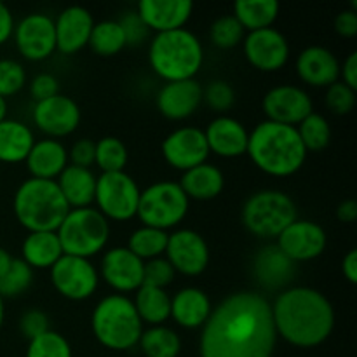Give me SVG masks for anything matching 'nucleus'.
<instances>
[{
	"label": "nucleus",
	"instance_id": "nucleus-1",
	"mask_svg": "<svg viewBox=\"0 0 357 357\" xmlns=\"http://www.w3.org/2000/svg\"><path fill=\"white\" fill-rule=\"evenodd\" d=\"M278 333L264 295L239 291L211 310L201 333V357H272Z\"/></svg>",
	"mask_w": 357,
	"mask_h": 357
},
{
	"label": "nucleus",
	"instance_id": "nucleus-2",
	"mask_svg": "<svg viewBox=\"0 0 357 357\" xmlns=\"http://www.w3.org/2000/svg\"><path fill=\"white\" fill-rule=\"evenodd\" d=\"M272 319L278 337L302 349H312L330 338L335 310L321 291L307 286L288 288L275 298Z\"/></svg>",
	"mask_w": 357,
	"mask_h": 357
},
{
	"label": "nucleus",
	"instance_id": "nucleus-3",
	"mask_svg": "<svg viewBox=\"0 0 357 357\" xmlns=\"http://www.w3.org/2000/svg\"><path fill=\"white\" fill-rule=\"evenodd\" d=\"M246 153L260 171L286 178L302 169L309 152L295 126L264 121L250 132Z\"/></svg>",
	"mask_w": 357,
	"mask_h": 357
},
{
	"label": "nucleus",
	"instance_id": "nucleus-4",
	"mask_svg": "<svg viewBox=\"0 0 357 357\" xmlns=\"http://www.w3.org/2000/svg\"><path fill=\"white\" fill-rule=\"evenodd\" d=\"M13 209L20 225L28 232H56L70 206L56 180L28 178L14 194Z\"/></svg>",
	"mask_w": 357,
	"mask_h": 357
},
{
	"label": "nucleus",
	"instance_id": "nucleus-5",
	"mask_svg": "<svg viewBox=\"0 0 357 357\" xmlns=\"http://www.w3.org/2000/svg\"><path fill=\"white\" fill-rule=\"evenodd\" d=\"M149 61L166 82L194 79L204 61V49L197 35L187 28L157 33L150 42Z\"/></svg>",
	"mask_w": 357,
	"mask_h": 357
},
{
	"label": "nucleus",
	"instance_id": "nucleus-6",
	"mask_svg": "<svg viewBox=\"0 0 357 357\" xmlns=\"http://www.w3.org/2000/svg\"><path fill=\"white\" fill-rule=\"evenodd\" d=\"M91 326L96 340L110 351L132 349L143 333V323L135 303L124 295L105 296L94 307Z\"/></svg>",
	"mask_w": 357,
	"mask_h": 357
},
{
	"label": "nucleus",
	"instance_id": "nucleus-7",
	"mask_svg": "<svg viewBox=\"0 0 357 357\" xmlns=\"http://www.w3.org/2000/svg\"><path fill=\"white\" fill-rule=\"evenodd\" d=\"M63 255L89 260L103 251L110 237L108 220L94 208L70 209L56 230Z\"/></svg>",
	"mask_w": 357,
	"mask_h": 357
},
{
	"label": "nucleus",
	"instance_id": "nucleus-8",
	"mask_svg": "<svg viewBox=\"0 0 357 357\" xmlns=\"http://www.w3.org/2000/svg\"><path fill=\"white\" fill-rule=\"evenodd\" d=\"M244 227L261 239H278L286 227L298 220L296 204L281 190H260L250 195L241 213Z\"/></svg>",
	"mask_w": 357,
	"mask_h": 357
},
{
	"label": "nucleus",
	"instance_id": "nucleus-9",
	"mask_svg": "<svg viewBox=\"0 0 357 357\" xmlns=\"http://www.w3.org/2000/svg\"><path fill=\"white\" fill-rule=\"evenodd\" d=\"M190 199L176 181H155L142 190L138 202V216L145 227L167 230L176 227L187 216Z\"/></svg>",
	"mask_w": 357,
	"mask_h": 357
},
{
	"label": "nucleus",
	"instance_id": "nucleus-10",
	"mask_svg": "<svg viewBox=\"0 0 357 357\" xmlns=\"http://www.w3.org/2000/svg\"><path fill=\"white\" fill-rule=\"evenodd\" d=\"M139 194L142 190L138 183L126 171L101 173V176L96 178L94 202L98 211L107 220L128 222L135 218L138 213Z\"/></svg>",
	"mask_w": 357,
	"mask_h": 357
},
{
	"label": "nucleus",
	"instance_id": "nucleus-11",
	"mask_svg": "<svg viewBox=\"0 0 357 357\" xmlns=\"http://www.w3.org/2000/svg\"><path fill=\"white\" fill-rule=\"evenodd\" d=\"M49 271L56 291L73 302H82L93 296L100 282L98 271L86 258L63 255Z\"/></svg>",
	"mask_w": 357,
	"mask_h": 357
},
{
	"label": "nucleus",
	"instance_id": "nucleus-12",
	"mask_svg": "<svg viewBox=\"0 0 357 357\" xmlns=\"http://www.w3.org/2000/svg\"><path fill=\"white\" fill-rule=\"evenodd\" d=\"M14 42L24 59L44 61L56 51L54 20L44 13H31L14 24Z\"/></svg>",
	"mask_w": 357,
	"mask_h": 357
},
{
	"label": "nucleus",
	"instance_id": "nucleus-13",
	"mask_svg": "<svg viewBox=\"0 0 357 357\" xmlns=\"http://www.w3.org/2000/svg\"><path fill=\"white\" fill-rule=\"evenodd\" d=\"M166 260L174 272L183 275H201L208 268L209 248L204 237L190 229H180L167 236Z\"/></svg>",
	"mask_w": 357,
	"mask_h": 357
},
{
	"label": "nucleus",
	"instance_id": "nucleus-14",
	"mask_svg": "<svg viewBox=\"0 0 357 357\" xmlns=\"http://www.w3.org/2000/svg\"><path fill=\"white\" fill-rule=\"evenodd\" d=\"M204 131L192 126L174 129L162 142V155L171 167L188 171L204 164L209 157Z\"/></svg>",
	"mask_w": 357,
	"mask_h": 357
},
{
	"label": "nucleus",
	"instance_id": "nucleus-15",
	"mask_svg": "<svg viewBox=\"0 0 357 357\" xmlns=\"http://www.w3.org/2000/svg\"><path fill=\"white\" fill-rule=\"evenodd\" d=\"M326 244L328 237L323 227L310 220H295L282 230L275 246L295 264L321 257L326 250Z\"/></svg>",
	"mask_w": 357,
	"mask_h": 357
},
{
	"label": "nucleus",
	"instance_id": "nucleus-16",
	"mask_svg": "<svg viewBox=\"0 0 357 357\" xmlns=\"http://www.w3.org/2000/svg\"><path fill=\"white\" fill-rule=\"evenodd\" d=\"M243 42L246 59L261 72H278L288 63V38L275 28L250 31Z\"/></svg>",
	"mask_w": 357,
	"mask_h": 357
},
{
	"label": "nucleus",
	"instance_id": "nucleus-17",
	"mask_svg": "<svg viewBox=\"0 0 357 357\" xmlns=\"http://www.w3.org/2000/svg\"><path fill=\"white\" fill-rule=\"evenodd\" d=\"M264 107L267 121L286 126H298L314 112L312 100L298 86H275L264 96Z\"/></svg>",
	"mask_w": 357,
	"mask_h": 357
},
{
	"label": "nucleus",
	"instance_id": "nucleus-18",
	"mask_svg": "<svg viewBox=\"0 0 357 357\" xmlns=\"http://www.w3.org/2000/svg\"><path fill=\"white\" fill-rule=\"evenodd\" d=\"M33 122L42 132L51 138L68 136L79 128L80 108L72 98L56 94L44 101H37L33 107Z\"/></svg>",
	"mask_w": 357,
	"mask_h": 357
},
{
	"label": "nucleus",
	"instance_id": "nucleus-19",
	"mask_svg": "<svg viewBox=\"0 0 357 357\" xmlns=\"http://www.w3.org/2000/svg\"><path fill=\"white\" fill-rule=\"evenodd\" d=\"M145 261L139 260L128 248L107 251L101 261V275L110 288L119 293L136 291L143 284Z\"/></svg>",
	"mask_w": 357,
	"mask_h": 357
},
{
	"label": "nucleus",
	"instance_id": "nucleus-20",
	"mask_svg": "<svg viewBox=\"0 0 357 357\" xmlns=\"http://www.w3.org/2000/svg\"><path fill=\"white\" fill-rule=\"evenodd\" d=\"M93 14L82 6H70L54 20L56 49L63 54H75L89 44L93 31Z\"/></svg>",
	"mask_w": 357,
	"mask_h": 357
},
{
	"label": "nucleus",
	"instance_id": "nucleus-21",
	"mask_svg": "<svg viewBox=\"0 0 357 357\" xmlns=\"http://www.w3.org/2000/svg\"><path fill=\"white\" fill-rule=\"evenodd\" d=\"M157 108L171 121H183L202 103V86L195 79L166 82L157 94Z\"/></svg>",
	"mask_w": 357,
	"mask_h": 357
},
{
	"label": "nucleus",
	"instance_id": "nucleus-22",
	"mask_svg": "<svg viewBox=\"0 0 357 357\" xmlns=\"http://www.w3.org/2000/svg\"><path fill=\"white\" fill-rule=\"evenodd\" d=\"M194 3L190 0H142L136 13L149 26V30L162 31L183 28L190 20Z\"/></svg>",
	"mask_w": 357,
	"mask_h": 357
},
{
	"label": "nucleus",
	"instance_id": "nucleus-23",
	"mask_svg": "<svg viewBox=\"0 0 357 357\" xmlns=\"http://www.w3.org/2000/svg\"><path fill=\"white\" fill-rule=\"evenodd\" d=\"M296 73L309 86L330 87L331 84L338 82L340 63L330 49L310 45L296 58Z\"/></svg>",
	"mask_w": 357,
	"mask_h": 357
},
{
	"label": "nucleus",
	"instance_id": "nucleus-24",
	"mask_svg": "<svg viewBox=\"0 0 357 357\" xmlns=\"http://www.w3.org/2000/svg\"><path fill=\"white\" fill-rule=\"evenodd\" d=\"M204 136L209 152L218 153L220 157H225V159H234V157H241L246 153L250 132L237 119L222 115L209 122Z\"/></svg>",
	"mask_w": 357,
	"mask_h": 357
},
{
	"label": "nucleus",
	"instance_id": "nucleus-25",
	"mask_svg": "<svg viewBox=\"0 0 357 357\" xmlns=\"http://www.w3.org/2000/svg\"><path fill=\"white\" fill-rule=\"evenodd\" d=\"M255 278L265 289L284 288L295 275V264L275 244L258 251L253 264Z\"/></svg>",
	"mask_w": 357,
	"mask_h": 357
},
{
	"label": "nucleus",
	"instance_id": "nucleus-26",
	"mask_svg": "<svg viewBox=\"0 0 357 357\" xmlns=\"http://www.w3.org/2000/svg\"><path fill=\"white\" fill-rule=\"evenodd\" d=\"M24 162L31 178L54 180L68 166V150L58 139H40L33 143Z\"/></svg>",
	"mask_w": 357,
	"mask_h": 357
},
{
	"label": "nucleus",
	"instance_id": "nucleus-27",
	"mask_svg": "<svg viewBox=\"0 0 357 357\" xmlns=\"http://www.w3.org/2000/svg\"><path fill=\"white\" fill-rule=\"evenodd\" d=\"M211 310V300L199 288H183L171 298V317L188 330L204 326Z\"/></svg>",
	"mask_w": 357,
	"mask_h": 357
},
{
	"label": "nucleus",
	"instance_id": "nucleus-28",
	"mask_svg": "<svg viewBox=\"0 0 357 357\" xmlns=\"http://www.w3.org/2000/svg\"><path fill=\"white\" fill-rule=\"evenodd\" d=\"M56 183H58L65 201L68 202L70 209L89 208L94 202L96 176L91 169L68 164L58 176Z\"/></svg>",
	"mask_w": 357,
	"mask_h": 357
},
{
	"label": "nucleus",
	"instance_id": "nucleus-29",
	"mask_svg": "<svg viewBox=\"0 0 357 357\" xmlns=\"http://www.w3.org/2000/svg\"><path fill=\"white\" fill-rule=\"evenodd\" d=\"M180 187L188 199L211 201L222 194L223 187H225V176L218 167L204 162L201 166L185 171Z\"/></svg>",
	"mask_w": 357,
	"mask_h": 357
},
{
	"label": "nucleus",
	"instance_id": "nucleus-30",
	"mask_svg": "<svg viewBox=\"0 0 357 357\" xmlns=\"http://www.w3.org/2000/svg\"><path fill=\"white\" fill-rule=\"evenodd\" d=\"M33 143V132L26 124L14 119H3L0 122V162H23Z\"/></svg>",
	"mask_w": 357,
	"mask_h": 357
},
{
	"label": "nucleus",
	"instance_id": "nucleus-31",
	"mask_svg": "<svg viewBox=\"0 0 357 357\" xmlns=\"http://www.w3.org/2000/svg\"><path fill=\"white\" fill-rule=\"evenodd\" d=\"M21 260L31 268H51L63 257L61 244L56 232H30L21 246Z\"/></svg>",
	"mask_w": 357,
	"mask_h": 357
},
{
	"label": "nucleus",
	"instance_id": "nucleus-32",
	"mask_svg": "<svg viewBox=\"0 0 357 357\" xmlns=\"http://www.w3.org/2000/svg\"><path fill=\"white\" fill-rule=\"evenodd\" d=\"M132 303L142 323H149L150 326H160L171 317V298L162 288L142 284L136 289Z\"/></svg>",
	"mask_w": 357,
	"mask_h": 357
},
{
	"label": "nucleus",
	"instance_id": "nucleus-33",
	"mask_svg": "<svg viewBox=\"0 0 357 357\" xmlns=\"http://www.w3.org/2000/svg\"><path fill=\"white\" fill-rule=\"evenodd\" d=\"M278 0H237L234 3V16L244 30L257 31L271 28L279 16Z\"/></svg>",
	"mask_w": 357,
	"mask_h": 357
},
{
	"label": "nucleus",
	"instance_id": "nucleus-34",
	"mask_svg": "<svg viewBox=\"0 0 357 357\" xmlns=\"http://www.w3.org/2000/svg\"><path fill=\"white\" fill-rule=\"evenodd\" d=\"M138 344L146 357H178L181 351L180 337L164 324L143 330Z\"/></svg>",
	"mask_w": 357,
	"mask_h": 357
},
{
	"label": "nucleus",
	"instance_id": "nucleus-35",
	"mask_svg": "<svg viewBox=\"0 0 357 357\" xmlns=\"http://www.w3.org/2000/svg\"><path fill=\"white\" fill-rule=\"evenodd\" d=\"M167 236L169 234L166 230L143 225L129 236L128 246L126 248L131 253H135L139 260H153V258H160L166 253Z\"/></svg>",
	"mask_w": 357,
	"mask_h": 357
},
{
	"label": "nucleus",
	"instance_id": "nucleus-36",
	"mask_svg": "<svg viewBox=\"0 0 357 357\" xmlns=\"http://www.w3.org/2000/svg\"><path fill=\"white\" fill-rule=\"evenodd\" d=\"M89 45L98 56H114L128 45L121 23L114 20L94 23L89 37Z\"/></svg>",
	"mask_w": 357,
	"mask_h": 357
},
{
	"label": "nucleus",
	"instance_id": "nucleus-37",
	"mask_svg": "<svg viewBox=\"0 0 357 357\" xmlns=\"http://www.w3.org/2000/svg\"><path fill=\"white\" fill-rule=\"evenodd\" d=\"M128 159V149L115 136H105L100 142H96L94 164L100 167L101 173H119V171H124Z\"/></svg>",
	"mask_w": 357,
	"mask_h": 357
},
{
	"label": "nucleus",
	"instance_id": "nucleus-38",
	"mask_svg": "<svg viewBox=\"0 0 357 357\" xmlns=\"http://www.w3.org/2000/svg\"><path fill=\"white\" fill-rule=\"evenodd\" d=\"M296 129H298V135L302 138V143L305 145L307 152H310V150L319 152V150L326 149L330 145L331 128L324 115L312 112L309 117H305L296 126Z\"/></svg>",
	"mask_w": 357,
	"mask_h": 357
},
{
	"label": "nucleus",
	"instance_id": "nucleus-39",
	"mask_svg": "<svg viewBox=\"0 0 357 357\" xmlns=\"http://www.w3.org/2000/svg\"><path fill=\"white\" fill-rule=\"evenodd\" d=\"M33 281V268L24 264L21 258H13L6 274L0 278V296L14 298L26 291Z\"/></svg>",
	"mask_w": 357,
	"mask_h": 357
},
{
	"label": "nucleus",
	"instance_id": "nucleus-40",
	"mask_svg": "<svg viewBox=\"0 0 357 357\" xmlns=\"http://www.w3.org/2000/svg\"><path fill=\"white\" fill-rule=\"evenodd\" d=\"M244 28L239 21L236 20L234 14H227V16L218 17L215 23L211 24L209 30V37L211 42L220 49H232L239 45L244 40Z\"/></svg>",
	"mask_w": 357,
	"mask_h": 357
},
{
	"label": "nucleus",
	"instance_id": "nucleus-41",
	"mask_svg": "<svg viewBox=\"0 0 357 357\" xmlns=\"http://www.w3.org/2000/svg\"><path fill=\"white\" fill-rule=\"evenodd\" d=\"M26 357H72V347L63 335L49 330L47 333L30 340Z\"/></svg>",
	"mask_w": 357,
	"mask_h": 357
},
{
	"label": "nucleus",
	"instance_id": "nucleus-42",
	"mask_svg": "<svg viewBox=\"0 0 357 357\" xmlns=\"http://www.w3.org/2000/svg\"><path fill=\"white\" fill-rule=\"evenodd\" d=\"M26 84V72L16 59H0V96L7 98L20 93Z\"/></svg>",
	"mask_w": 357,
	"mask_h": 357
},
{
	"label": "nucleus",
	"instance_id": "nucleus-43",
	"mask_svg": "<svg viewBox=\"0 0 357 357\" xmlns=\"http://www.w3.org/2000/svg\"><path fill=\"white\" fill-rule=\"evenodd\" d=\"M202 100L213 110L227 112L236 103V93H234L232 86L229 82H225V80H211L202 89Z\"/></svg>",
	"mask_w": 357,
	"mask_h": 357
},
{
	"label": "nucleus",
	"instance_id": "nucleus-44",
	"mask_svg": "<svg viewBox=\"0 0 357 357\" xmlns=\"http://www.w3.org/2000/svg\"><path fill=\"white\" fill-rule=\"evenodd\" d=\"M326 107L337 115H347L356 107V91L344 82H335L326 91Z\"/></svg>",
	"mask_w": 357,
	"mask_h": 357
},
{
	"label": "nucleus",
	"instance_id": "nucleus-45",
	"mask_svg": "<svg viewBox=\"0 0 357 357\" xmlns=\"http://www.w3.org/2000/svg\"><path fill=\"white\" fill-rule=\"evenodd\" d=\"M174 268L171 267L166 258H153L145 264V272H143V284L153 286V288H166L174 279Z\"/></svg>",
	"mask_w": 357,
	"mask_h": 357
},
{
	"label": "nucleus",
	"instance_id": "nucleus-46",
	"mask_svg": "<svg viewBox=\"0 0 357 357\" xmlns=\"http://www.w3.org/2000/svg\"><path fill=\"white\" fill-rule=\"evenodd\" d=\"M20 330L28 340H33V338L40 337V335L47 333V331L51 330V328H49V317L38 309L28 310V312H24L23 316H21Z\"/></svg>",
	"mask_w": 357,
	"mask_h": 357
},
{
	"label": "nucleus",
	"instance_id": "nucleus-47",
	"mask_svg": "<svg viewBox=\"0 0 357 357\" xmlns=\"http://www.w3.org/2000/svg\"><path fill=\"white\" fill-rule=\"evenodd\" d=\"M119 23H121L122 30H124L128 45H139L142 42H145L146 35H149V26L143 23V20L139 17V14L136 10L126 13L119 20Z\"/></svg>",
	"mask_w": 357,
	"mask_h": 357
},
{
	"label": "nucleus",
	"instance_id": "nucleus-48",
	"mask_svg": "<svg viewBox=\"0 0 357 357\" xmlns=\"http://www.w3.org/2000/svg\"><path fill=\"white\" fill-rule=\"evenodd\" d=\"M30 94L35 100V103L56 96V94H59L58 79L54 75H51V73H40V75H37L31 80Z\"/></svg>",
	"mask_w": 357,
	"mask_h": 357
},
{
	"label": "nucleus",
	"instance_id": "nucleus-49",
	"mask_svg": "<svg viewBox=\"0 0 357 357\" xmlns=\"http://www.w3.org/2000/svg\"><path fill=\"white\" fill-rule=\"evenodd\" d=\"M94 155H96V143L82 138L72 145V150L68 152V160H72L73 166L89 169L94 164Z\"/></svg>",
	"mask_w": 357,
	"mask_h": 357
},
{
	"label": "nucleus",
	"instance_id": "nucleus-50",
	"mask_svg": "<svg viewBox=\"0 0 357 357\" xmlns=\"http://www.w3.org/2000/svg\"><path fill=\"white\" fill-rule=\"evenodd\" d=\"M335 30L342 37H356L357 35V13L356 9H345L335 17Z\"/></svg>",
	"mask_w": 357,
	"mask_h": 357
},
{
	"label": "nucleus",
	"instance_id": "nucleus-51",
	"mask_svg": "<svg viewBox=\"0 0 357 357\" xmlns=\"http://www.w3.org/2000/svg\"><path fill=\"white\" fill-rule=\"evenodd\" d=\"M14 33V17L9 7L0 2V45L6 44Z\"/></svg>",
	"mask_w": 357,
	"mask_h": 357
},
{
	"label": "nucleus",
	"instance_id": "nucleus-52",
	"mask_svg": "<svg viewBox=\"0 0 357 357\" xmlns=\"http://www.w3.org/2000/svg\"><path fill=\"white\" fill-rule=\"evenodd\" d=\"M342 75H344V80L342 82L345 86H349L351 89H357V52H351L347 56V59L344 61V66L340 68Z\"/></svg>",
	"mask_w": 357,
	"mask_h": 357
},
{
	"label": "nucleus",
	"instance_id": "nucleus-53",
	"mask_svg": "<svg viewBox=\"0 0 357 357\" xmlns=\"http://www.w3.org/2000/svg\"><path fill=\"white\" fill-rule=\"evenodd\" d=\"M342 272H344L345 279L352 284L357 282V251L351 250L344 257V261H342Z\"/></svg>",
	"mask_w": 357,
	"mask_h": 357
},
{
	"label": "nucleus",
	"instance_id": "nucleus-54",
	"mask_svg": "<svg viewBox=\"0 0 357 357\" xmlns=\"http://www.w3.org/2000/svg\"><path fill=\"white\" fill-rule=\"evenodd\" d=\"M337 218L342 223H354L357 220V202L352 199L340 202L337 208Z\"/></svg>",
	"mask_w": 357,
	"mask_h": 357
},
{
	"label": "nucleus",
	"instance_id": "nucleus-55",
	"mask_svg": "<svg viewBox=\"0 0 357 357\" xmlns=\"http://www.w3.org/2000/svg\"><path fill=\"white\" fill-rule=\"evenodd\" d=\"M10 261H13V257H10L9 253H7L3 248H0V278H2L3 274L7 272V268H9Z\"/></svg>",
	"mask_w": 357,
	"mask_h": 357
},
{
	"label": "nucleus",
	"instance_id": "nucleus-56",
	"mask_svg": "<svg viewBox=\"0 0 357 357\" xmlns=\"http://www.w3.org/2000/svg\"><path fill=\"white\" fill-rule=\"evenodd\" d=\"M6 115H7V101L6 98L0 96V122H2L3 119H7Z\"/></svg>",
	"mask_w": 357,
	"mask_h": 357
},
{
	"label": "nucleus",
	"instance_id": "nucleus-57",
	"mask_svg": "<svg viewBox=\"0 0 357 357\" xmlns=\"http://www.w3.org/2000/svg\"><path fill=\"white\" fill-rule=\"evenodd\" d=\"M3 316H6V307H3V298L0 296V328L3 324Z\"/></svg>",
	"mask_w": 357,
	"mask_h": 357
}]
</instances>
